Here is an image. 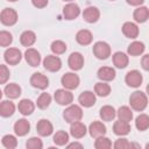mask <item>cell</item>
<instances>
[{
    "mask_svg": "<svg viewBox=\"0 0 149 149\" xmlns=\"http://www.w3.org/2000/svg\"><path fill=\"white\" fill-rule=\"evenodd\" d=\"M80 14V8L77 3L69 2L68 5L64 6L63 8V15L65 20H73Z\"/></svg>",
    "mask_w": 149,
    "mask_h": 149,
    "instance_id": "cell-11",
    "label": "cell"
},
{
    "mask_svg": "<svg viewBox=\"0 0 149 149\" xmlns=\"http://www.w3.org/2000/svg\"><path fill=\"white\" fill-rule=\"evenodd\" d=\"M36 130L37 133L41 135V136H49L52 130H54V127L51 125V122L47 119H42L37 122L36 125Z\"/></svg>",
    "mask_w": 149,
    "mask_h": 149,
    "instance_id": "cell-15",
    "label": "cell"
},
{
    "mask_svg": "<svg viewBox=\"0 0 149 149\" xmlns=\"http://www.w3.org/2000/svg\"><path fill=\"white\" fill-rule=\"evenodd\" d=\"M24 58L30 66H38L41 63V55L34 48H28L24 52Z\"/></svg>",
    "mask_w": 149,
    "mask_h": 149,
    "instance_id": "cell-12",
    "label": "cell"
},
{
    "mask_svg": "<svg viewBox=\"0 0 149 149\" xmlns=\"http://www.w3.org/2000/svg\"><path fill=\"white\" fill-rule=\"evenodd\" d=\"M142 68L144 70H149V55H144L142 58Z\"/></svg>",
    "mask_w": 149,
    "mask_h": 149,
    "instance_id": "cell-45",
    "label": "cell"
},
{
    "mask_svg": "<svg viewBox=\"0 0 149 149\" xmlns=\"http://www.w3.org/2000/svg\"><path fill=\"white\" fill-rule=\"evenodd\" d=\"M63 118L69 123L74 121H80V119L83 118V111L78 105H70L68 108H65L63 113Z\"/></svg>",
    "mask_w": 149,
    "mask_h": 149,
    "instance_id": "cell-2",
    "label": "cell"
},
{
    "mask_svg": "<svg viewBox=\"0 0 149 149\" xmlns=\"http://www.w3.org/2000/svg\"><path fill=\"white\" fill-rule=\"evenodd\" d=\"M94 147L97 149H108L112 147V142L108 137H105L104 135L102 136H99L97 137L95 142H94Z\"/></svg>",
    "mask_w": 149,
    "mask_h": 149,
    "instance_id": "cell-38",
    "label": "cell"
},
{
    "mask_svg": "<svg viewBox=\"0 0 149 149\" xmlns=\"http://www.w3.org/2000/svg\"><path fill=\"white\" fill-rule=\"evenodd\" d=\"M15 112V105L9 100H3L0 102V115L3 118H8L13 115Z\"/></svg>",
    "mask_w": 149,
    "mask_h": 149,
    "instance_id": "cell-25",
    "label": "cell"
},
{
    "mask_svg": "<svg viewBox=\"0 0 149 149\" xmlns=\"http://www.w3.org/2000/svg\"><path fill=\"white\" fill-rule=\"evenodd\" d=\"M2 146L7 149H14L17 146V140L14 135H10V134L5 135L2 137Z\"/></svg>",
    "mask_w": 149,
    "mask_h": 149,
    "instance_id": "cell-39",
    "label": "cell"
},
{
    "mask_svg": "<svg viewBox=\"0 0 149 149\" xmlns=\"http://www.w3.org/2000/svg\"><path fill=\"white\" fill-rule=\"evenodd\" d=\"M26 147L28 149H41L43 147V143H42L41 139H38V137H30L27 141Z\"/></svg>",
    "mask_w": 149,
    "mask_h": 149,
    "instance_id": "cell-41",
    "label": "cell"
},
{
    "mask_svg": "<svg viewBox=\"0 0 149 149\" xmlns=\"http://www.w3.org/2000/svg\"><path fill=\"white\" fill-rule=\"evenodd\" d=\"M1 97H2V91L0 90V99H1Z\"/></svg>",
    "mask_w": 149,
    "mask_h": 149,
    "instance_id": "cell-48",
    "label": "cell"
},
{
    "mask_svg": "<svg viewBox=\"0 0 149 149\" xmlns=\"http://www.w3.org/2000/svg\"><path fill=\"white\" fill-rule=\"evenodd\" d=\"M29 129H30V123L26 119H20L14 125V132L19 136H24L26 134H28Z\"/></svg>",
    "mask_w": 149,
    "mask_h": 149,
    "instance_id": "cell-21",
    "label": "cell"
},
{
    "mask_svg": "<svg viewBox=\"0 0 149 149\" xmlns=\"http://www.w3.org/2000/svg\"><path fill=\"white\" fill-rule=\"evenodd\" d=\"M127 2L132 6H140L144 2V0H127Z\"/></svg>",
    "mask_w": 149,
    "mask_h": 149,
    "instance_id": "cell-46",
    "label": "cell"
},
{
    "mask_svg": "<svg viewBox=\"0 0 149 149\" xmlns=\"http://www.w3.org/2000/svg\"><path fill=\"white\" fill-rule=\"evenodd\" d=\"M99 114H100V118L104 121H112L115 118L116 112H115V109L112 106L106 105V106H104V107L100 108V113Z\"/></svg>",
    "mask_w": 149,
    "mask_h": 149,
    "instance_id": "cell-30",
    "label": "cell"
},
{
    "mask_svg": "<svg viewBox=\"0 0 149 149\" xmlns=\"http://www.w3.org/2000/svg\"><path fill=\"white\" fill-rule=\"evenodd\" d=\"M7 1H10V2H15V1H17V0H7Z\"/></svg>",
    "mask_w": 149,
    "mask_h": 149,
    "instance_id": "cell-49",
    "label": "cell"
},
{
    "mask_svg": "<svg viewBox=\"0 0 149 149\" xmlns=\"http://www.w3.org/2000/svg\"><path fill=\"white\" fill-rule=\"evenodd\" d=\"M43 65H44V69H47L48 71L56 72L62 68V61L57 56L49 55L43 59Z\"/></svg>",
    "mask_w": 149,
    "mask_h": 149,
    "instance_id": "cell-7",
    "label": "cell"
},
{
    "mask_svg": "<svg viewBox=\"0 0 149 149\" xmlns=\"http://www.w3.org/2000/svg\"><path fill=\"white\" fill-rule=\"evenodd\" d=\"M31 2L36 8H43L48 5V0H31Z\"/></svg>",
    "mask_w": 149,
    "mask_h": 149,
    "instance_id": "cell-44",
    "label": "cell"
},
{
    "mask_svg": "<svg viewBox=\"0 0 149 149\" xmlns=\"http://www.w3.org/2000/svg\"><path fill=\"white\" fill-rule=\"evenodd\" d=\"M144 49H146V47H144V44H143L142 42L134 41L133 43H130V44L128 45V50H127V51H128V54H129L130 56H139V55L143 54Z\"/></svg>",
    "mask_w": 149,
    "mask_h": 149,
    "instance_id": "cell-31",
    "label": "cell"
},
{
    "mask_svg": "<svg viewBox=\"0 0 149 149\" xmlns=\"http://www.w3.org/2000/svg\"><path fill=\"white\" fill-rule=\"evenodd\" d=\"M0 21L5 26H13L17 21V13L13 8H5L0 13Z\"/></svg>",
    "mask_w": 149,
    "mask_h": 149,
    "instance_id": "cell-4",
    "label": "cell"
},
{
    "mask_svg": "<svg viewBox=\"0 0 149 149\" xmlns=\"http://www.w3.org/2000/svg\"><path fill=\"white\" fill-rule=\"evenodd\" d=\"M113 63L119 69H125L128 65V56L125 52L118 51L113 55Z\"/></svg>",
    "mask_w": 149,
    "mask_h": 149,
    "instance_id": "cell-27",
    "label": "cell"
},
{
    "mask_svg": "<svg viewBox=\"0 0 149 149\" xmlns=\"http://www.w3.org/2000/svg\"><path fill=\"white\" fill-rule=\"evenodd\" d=\"M64 1H72V0H64Z\"/></svg>",
    "mask_w": 149,
    "mask_h": 149,
    "instance_id": "cell-50",
    "label": "cell"
},
{
    "mask_svg": "<svg viewBox=\"0 0 149 149\" xmlns=\"http://www.w3.org/2000/svg\"><path fill=\"white\" fill-rule=\"evenodd\" d=\"M55 100L59 105H70L73 100L72 93L66 88H59L55 92Z\"/></svg>",
    "mask_w": 149,
    "mask_h": 149,
    "instance_id": "cell-8",
    "label": "cell"
},
{
    "mask_svg": "<svg viewBox=\"0 0 149 149\" xmlns=\"http://www.w3.org/2000/svg\"><path fill=\"white\" fill-rule=\"evenodd\" d=\"M149 17V9L146 6H141L134 10V19L136 22H146Z\"/></svg>",
    "mask_w": 149,
    "mask_h": 149,
    "instance_id": "cell-29",
    "label": "cell"
},
{
    "mask_svg": "<svg viewBox=\"0 0 149 149\" xmlns=\"http://www.w3.org/2000/svg\"><path fill=\"white\" fill-rule=\"evenodd\" d=\"M93 54L99 59H106L111 56V47L108 43L99 41L93 45Z\"/></svg>",
    "mask_w": 149,
    "mask_h": 149,
    "instance_id": "cell-3",
    "label": "cell"
},
{
    "mask_svg": "<svg viewBox=\"0 0 149 149\" xmlns=\"http://www.w3.org/2000/svg\"><path fill=\"white\" fill-rule=\"evenodd\" d=\"M98 78L104 81H109L115 78V70L109 66H102L98 70Z\"/></svg>",
    "mask_w": 149,
    "mask_h": 149,
    "instance_id": "cell-22",
    "label": "cell"
},
{
    "mask_svg": "<svg viewBox=\"0 0 149 149\" xmlns=\"http://www.w3.org/2000/svg\"><path fill=\"white\" fill-rule=\"evenodd\" d=\"M87 129H86V126L80 122V121H74V122H71V126H70V134L74 137V139H81L85 136Z\"/></svg>",
    "mask_w": 149,
    "mask_h": 149,
    "instance_id": "cell-14",
    "label": "cell"
},
{
    "mask_svg": "<svg viewBox=\"0 0 149 149\" xmlns=\"http://www.w3.org/2000/svg\"><path fill=\"white\" fill-rule=\"evenodd\" d=\"M17 108H19V112L22 114V115H30L34 109H35V105L31 100L29 99H22L19 105H17Z\"/></svg>",
    "mask_w": 149,
    "mask_h": 149,
    "instance_id": "cell-23",
    "label": "cell"
},
{
    "mask_svg": "<svg viewBox=\"0 0 149 149\" xmlns=\"http://www.w3.org/2000/svg\"><path fill=\"white\" fill-rule=\"evenodd\" d=\"M113 132H114V134H116L119 136L127 135L130 132V125H129V122H126V121H122V120H118L113 125Z\"/></svg>",
    "mask_w": 149,
    "mask_h": 149,
    "instance_id": "cell-19",
    "label": "cell"
},
{
    "mask_svg": "<svg viewBox=\"0 0 149 149\" xmlns=\"http://www.w3.org/2000/svg\"><path fill=\"white\" fill-rule=\"evenodd\" d=\"M68 64L70 66L71 70H80L84 65V57L80 52H72L70 56H69V59H68Z\"/></svg>",
    "mask_w": 149,
    "mask_h": 149,
    "instance_id": "cell-13",
    "label": "cell"
},
{
    "mask_svg": "<svg viewBox=\"0 0 149 149\" xmlns=\"http://www.w3.org/2000/svg\"><path fill=\"white\" fill-rule=\"evenodd\" d=\"M78 101L84 107H91L95 104V94L91 91H84L78 97Z\"/></svg>",
    "mask_w": 149,
    "mask_h": 149,
    "instance_id": "cell-16",
    "label": "cell"
},
{
    "mask_svg": "<svg viewBox=\"0 0 149 149\" xmlns=\"http://www.w3.org/2000/svg\"><path fill=\"white\" fill-rule=\"evenodd\" d=\"M135 126L140 132H144L149 127V116L147 114H140L135 120Z\"/></svg>",
    "mask_w": 149,
    "mask_h": 149,
    "instance_id": "cell-33",
    "label": "cell"
},
{
    "mask_svg": "<svg viewBox=\"0 0 149 149\" xmlns=\"http://www.w3.org/2000/svg\"><path fill=\"white\" fill-rule=\"evenodd\" d=\"M36 41V35L31 30H26L20 36V42L23 47H31Z\"/></svg>",
    "mask_w": 149,
    "mask_h": 149,
    "instance_id": "cell-26",
    "label": "cell"
},
{
    "mask_svg": "<svg viewBox=\"0 0 149 149\" xmlns=\"http://www.w3.org/2000/svg\"><path fill=\"white\" fill-rule=\"evenodd\" d=\"M142 74L140 71L137 70H132L129 71L127 74H126V78H125V81L128 86L130 87H139L141 84H142Z\"/></svg>",
    "mask_w": 149,
    "mask_h": 149,
    "instance_id": "cell-9",
    "label": "cell"
},
{
    "mask_svg": "<svg viewBox=\"0 0 149 149\" xmlns=\"http://www.w3.org/2000/svg\"><path fill=\"white\" fill-rule=\"evenodd\" d=\"M5 94L10 99H16L21 94V87L15 83L7 84L5 87Z\"/></svg>",
    "mask_w": 149,
    "mask_h": 149,
    "instance_id": "cell-28",
    "label": "cell"
},
{
    "mask_svg": "<svg viewBox=\"0 0 149 149\" xmlns=\"http://www.w3.org/2000/svg\"><path fill=\"white\" fill-rule=\"evenodd\" d=\"M9 79V70L6 65L0 64V84H5L7 83V80Z\"/></svg>",
    "mask_w": 149,
    "mask_h": 149,
    "instance_id": "cell-43",
    "label": "cell"
},
{
    "mask_svg": "<svg viewBox=\"0 0 149 149\" xmlns=\"http://www.w3.org/2000/svg\"><path fill=\"white\" fill-rule=\"evenodd\" d=\"M92 40H93L92 33H91L90 30H87V29H81V30H79V31L77 33V35H76V41H77L79 44H81V45H87V44H90V43L92 42Z\"/></svg>",
    "mask_w": 149,
    "mask_h": 149,
    "instance_id": "cell-24",
    "label": "cell"
},
{
    "mask_svg": "<svg viewBox=\"0 0 149 149\" xmlns=\"http://www.w3.org/2000/svg\"><path fill=\"white\" fill-rule=\"evenodd\" d=\"M69 141V134L64 130H58L54 135V142L57 146H65Z\"/></svg>",
    "mask_w": 149,
    "mask_h": 149,
    "instance_id": "cell-35",
    "label": "cell"
},
{
    "mask_svg": "<svg viewBox=\"0 0 149 149\" xmlns=\"http://www.w3.org/2000/svg\"><path fill=\"white\" fill-rule=\"evenodd\" d=\"M30 84L31 86L36 87V88H40V90H44L48 87L49 85V79L48 77H45L44 74L40 73V72H36L34 73L31 77H30Z\"/></svg>",
    "mask_w": 149,
    "mask_h": 149,
    "instance_id": "cell-10",
    "label": "cell"
},
{
    "mask_svg": "<svg viewBox=\"0 0 149 149\" xmlns=\"http://www.w3.org/2000/svg\"><path fill=\"white\" fill-rule=\"evenodd\" d=\"M133 144L127 140V139H118L114 142V148L115 149H128L132 148Z\"/></svg>",
    "mask_w": 149,
    "mask_h": 149,
    "instance_id": "cell-42",
    "label": "cell"
},
{
    "mask_svg": "<svg viewBox=\"0 0 149 149\" xmlns=\"http://www.w3.org/2000/svg\"><path fill=\"white\" fill-rule=\"evenodd\" d=\"M88 132L92 137L97 139V137L106 134V126L100 121H93L88 127Z\"/></svg>",
    "mask_w": 149,
    "mask_h": 149,
    "instance_id": "cell-17",
    "label": "cell"
},
{
    "mask_svg": "<svg viewBox=\"0 0 149 149\" xmlns=\"http://www.w3.org/2000/svg\"><path fill=\"white\" fill-rule=\"evenodd\" d=\"M68 148H83V144L78 143V142H73V143L68 144Z\"/></svg>",
    "mask_w": 149,
    "mask_h": 149,
    "instance_id": "cell-47",
    "label": "cell"
},
{
    "mask_svg": "<svg viewBox=\"0 0 149 149\" xmlns=\"http://www.w3.org/2000/svg\"><path fill=\"white\" fill-rule=\"evenodd\" d=\"M61 81H62V85L64 86V88H66V90H74L79 85V77L76 73L68 72V73L63 74Z\"/></svg>",
    "mask_w": 149,
    "mask_h": 149,
    "instance_id": "cell-6",
    "label": "cell"
},
{
    "mask_svg": "<svg viewBox=\"0 0 149 149\" xmlns=\"http://www.w3.org/2000/svg\"><path fill=\"white\" fill-rule=\"evenodd\" d=\"M50 102H51V97H50V94H48V93H41V95L37 98L36 105H37L38 108L44 109V108L49 107Z\"/></svg>",
    "mask_w": 149,
    "mask_h": 149,
    "instance_id": "cell-37",
    "label": "cell"
},
{
    "mask_svg": "<svg viewBox=\"0 0 149 149\" xmlns=\"http://www.w3.org/2000/svg\"><path fill=\"white\" fill-rule=\"evenodd\" d=\"M111 1H115V0H111Z\"/></svg>",
    "mask_w": 149,
    "mask_h": 149,
    "instance_id": "cell-51",
    "label": "cell"
},
{
    "mask_svg": "<svg viewBox=\"0 0 149 149\" xmlns=\"http://www.w3.org/2000/svg\"><path fill=\"white\" fill-rule=\"evenodd\" d=\"M94 92L99 97H107L111 93V86L106 83H97L94 86Z\"/></svg>",
    "mask_w": 149,
    "mask_h": 149,
    "instance_id": "cell-34",
    "label": "cell"
},
{
    "mask_svg": "<svg viewBox=\"0 0 149 149\" xmlns=\"http://www.w3.org/2000/svg\"><path fill=\"white\" fill-rule=\"evenodd\" d=\"M13 42V36L9 31H0V47H8Z\"/></svg>",
    "mask_w": 149,
    "mask_h": 149,
    "instance_id": "cell-40",
    "label": "cell"
},
{
    "mask_svg": "<svg viewBox=\"0 0 149 149\" xmlns=\"http://www.w3.org/2000/svg\"><path fill=\"white\" fill-rule=\"evenodd\" d=\"M50 48H51V51L55 55H62V54H64L66 51V44L63 41H59V40L54 41L51 43V47Z\"/></svg>",
    "mask_w": 149,
    "mask_h": 149,
    "instance_id": "cell-36",
    "label": "cell"
},
{
    "mask_svg": "<svg viewBox=\"0 0 149 149\" xmlns=\"http://www.w3.org/2000/svg\"><path fill=\"white\" fill-rule=\"evenodd\" d=\"M122 33L128 38H136L139 36V27L133 22H125L122 26Z\"/></svg>",
    "mask_w": 149,
    "mask_h": 149,
    "instance_id": "cell-20",
    "label": "cell"
},
{
    "mask_svg": "<svg viewBox=\"0 0 149 149\" xmlns=\"http://www.w3.org/2000/svg\"><path fill=\"white\" fill-rule=\"evenodd\" d=\"M3 58L6 61L7 64L9 65H16L20 63L21 58H22V54L17 48H8L5 54H3Z\"/></svg>",
    "mask_w": 149,
    "mask_h": 149,
    "instance_id": "cell-5",
    "label": "cell"
},
{
    "mask_svg": "<svg viewBox=\"0 0 149 149\" xmlns=\"http://www.w3.org/2000/svg\"><path fill=\"white\" fill-rule=\"evenodd\" d=\"M99 16H100V12H99V9L97 7H87L83 12V17L88 23L97 22Z\"/></svg>",
    "mask_w": 149,
    "mask_h": 149,
    "instance_id": "cell-18",
    "label": "cell"
},
{
    "mask_svg": "<svg viewBox=\"0 0 149 149\" xmlns=\"http://www.w3.org/2000/svg\"><path fill=\"white\" fill-rule=\"evenodd\" d=\"M129 104H130V106L134 111L142 112L148 105V98L143 92L135 91L129 97Z\"/></svg>",
    "mask_w": 149,
    "mask_h": 149,
    "instance_id": "cell-1",
    "label": "cell"
},
{
    "mask_svg": "<svg viewBox=\"0 0 149 149\" xmlns=\"http://www.w3.org/2000/svg\"><path fill=\"white\" fill-rule=\"evenodd\" d=\"M116 115H118L119 120H122V121H126V122H129L133 119V112L128 106H121L118 109Z\"/></svg>",
    "mask_w": 149,
    "mask_h": 149,
    "instance_id": "cell-32",
    "label": "cell"
}]
</instances>
